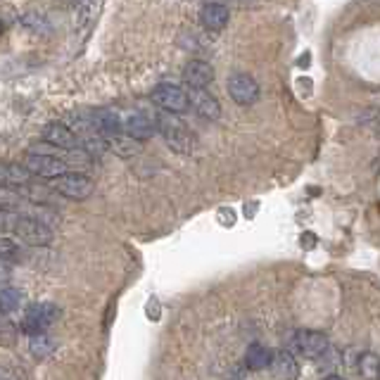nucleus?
Here are the masks:
<instances>
[{
	"mask_svg": "<svg viewBox=\"0 0 380 380\" xmlns=\"http://www.w3.org/2000/svg\"><path fill=\"white\" fill-rule=\"evenodd\" d=\"M378 371H380V359L376 354H371V352L361 354V359H359V373H361V378L378 380Z\"/></svg>",
	"mask_w": 380,
	"mask_h": 380,
	"instance_id": "4be33fe9",
	"label": "nucleus"
},
{
	"mask_svg": "<svg viewBox=\"0 0 380 380\" xmlns=\"http://www.w3.org/2000/svg\"><path fill=\"white\" fill-rule=\"evenodd\" d=\"M19 243L12 241V238H0V259L3 262H15L19 257Z\"/></svg>",
	"mask_w": 380,
	"mask_h": 380,
	"instance_id": "5701e85b",
	"label": "nucleus"
},
{
	"mask_svg": "<svg viewBox=\"0 0 380 380\" xmlns=\"http://www.w3.org/2000/svg\"><path fill=\"white\" fill-rule=\"evenodd\" d=\"M183 79H186L190 90H207L209 83L214 81V69L205 60H190L183 67Z\"/></svg>",
	"mask_w": 380,
	"mask_h": 380,
	"instance_id": "9d476101",
	"label": "nucleus"
},
{
	"mask_svg": "<svg viewBox=\"0 0 380 380\" xmlns=\"http://www.w3.org/2000/svg\"><path fill=\"white\" fill-rule=\"evenodd\" d=\"M271 373L278 380H297L300 378V364L287 349H278V352H273Z\"/></svg>",
	"mask_w": 380,
	"mask_h": 380,
	"instance_id": "ddd939ff",
	"label": "nucleus"
},
{
	"mask_svg": "<svg viewBox=\"0 0 380 380\" xmlns=\"http://www.w3.org/2000/svg\"><path fill=\"white\" fill-rule=\"evenodd\" d=\"M300 243H302V248H305V250H312L316 245V236L314 233H302Z\"/></svg>",
	"mask_w": 380,
	"mask_h": 380,
	"instance_id": "a878e982",
	"label": "nucleus"
},
{
	"mask_svg": "<svg viewBox=\"0 0 380 380\" xmlns=\"http://www.w3.org/2000/svg\"><path fill=\"white\" fill-rule=\"evenodd\" d=\"M15 335H17V330L10 321H0V342H3L5 347H12V344H15Z\"/></svg>",
	"mask_w": 380,
	"mask_h": 380,
	"instance_id": "b1692460",
	"label": "nucleus"
},
{
	"mask_svg": "<svg viewBox=\"0 0 380 380\" xmlns=\"http://www.w3.org/2000/svg\"><path fill=\"white\" fill-rule=\"evenodd\" d=\"M245 361L252 371H262L266 366H271L273 361V352L262 342H252L248 347V354H245Z\"/></svg>",
	"mask_w": 380,
	"mask_h": 380,
	"instance_id": "f3484780",
	"label": "nucleus"
},
{
	"mask_svg": "<svg viewBox=\"0 0 380 380\" xmlns=\"http://www.w3.org/2000/svg\"><path fill=\"white\" fill-rule=\"evenodd\" d=\"M90 119H93L97 133H100L105 140H112V138L122 136L124 122H122V117H119L115 110H97Z\"/></svg>",
	"mask_w": 380,
	"mask_h": 380,
	"instance_id": "f8f14e48",
	"label": "nucleus"
},
{
	"mask_svg": "<svg viewBox=\"0 0 380 380\" xmlns=\"http://www.w3.org/2000/svg\"><path fill=\"white\" fill-rule=\"evenodd\" d=\"M157 131L174 152L188 154L190 150H193V133H190L188 126L183 124L176 115H169V112L159 115L157 117Z\"/></svg>",
	"mask_w": 380,
	"mask_h": 380,
	"instance_id": "f03ea898",
	"label": "nucleus"
},
{
	"mask_svg": "<svg viewBox=\"0 0 380 380\" xmlns=\"http://www.w3.org/2000/svg\"><path fill=\"white\" fill-rule=\"evenodd\" d=\"M24 205H26V200L22 198L19 190L0 183V209H5V212H19V207H24Z\"/></svg>",
	"mask_w": 380,
	"mask_h": 380,
	"instance_id": "aec40b11",
	"label": "nucleus"
},
{
	"mask_svg": "<svg viewBox=\"0 0 380 380\" xmlns=\"http://www.w3.org/2000/svg\"><path fill=\"white\" fill-rule=\"evenodd\" d=\"M292 344L302 357L319 359L328 352L330 340H328V335L319 333V330H297L292 337Z\"/></svg>",
	"mask_w": 380,
	"mask_h": 380,
	"instance_id": "0eeeda50",
	"label": "nucleus"
},
{
	"mask_svg": "<svg viewBox=\"0 0 380 380\" xmlns=\"http://www.w3.org/2000/svg\"><path fill=\"white\" fill-rule=\"evenodd\" d=\"M323 380H347V378H342V376H335V373H333V376H326Z\"/></svg>",
	"mask_w": 380,
	"mask_h": 380,
	"instance_id": "bb28decb",
	"label": "nucleus"
},
{
	"mask_svg": "<svg viewBox=\"0 0 380 380\" xmlns=\"http://www.w3.org/2000/svg\"><path fill=\"white\" fill-rule=\"evenodd\" d=\"M24 169L31 176L38 179H60V176L69 174V164L62 157H53V154H36V152H26L24 157Z\"/></svg>",
	"mask_w": 380,
	"mask_h": 380,
	"instance_id": "20e7f679",
	"label": "nucleus"
},
{
	"mask_svg": "<svg viewBox=\"0 0 380 380\" xmlns=\"http://www.w3.org/2000/svg\"><path fill=\"white\" fill-rule=\"evenodd\" d=\"M190 105L195 107L198 115L205 119H219L221 115V105L214 95H209L207 90H190Z\"/></svg>",
	"mask_w": 380,
	"mask_h": 380,
	"instance_id": "dca6fc26",
	"label": "nucleus"
},
{
	"mask_svg": "<svg viewBox=\"0 0 380 380\" xmlns=\"http://www.w3.org/2000/svg\"><path fill=\"white\" fill-rule=\"evenodd\" d=\"M228 95L233 97V102L248 107V105L257 102L259 83L248 74H236V76H231V79H228Z\"/></svg>",
	"mask_w": 380,
	"mask_h": 380,
	"instance_id": "1a4fd4ad",
	"label": "nucleus"
},
{
	"mask_svg": "<svg viewBox=\"0 0 380 380\" xmlns=\"http://www.w3.org/2000/svg\"><path fill=\"white\" fill-rule=\"evenodd\" d=\"M0 33H3V22H0Z\"/></svg>",
	"mask_w": 380,
	"mask_h": 380,
	"instance_id": "cd10ccee",
	"label": "nucleus"
},
{
	"mask_svg": "<svg viewBox=\"0 0 380 380\" xmlns=\"http://www.w3.org/2000/svg\"><path fill=\"white\" fill-rule=\"evenodd\" d=\"M8 380H10V378H8Z\"/></svg>",
	"mask_w": 380,
	"mask_h": 380,
	"instance_id": "c756f323",
	"label": "nucleus"
},
{
	"mask_svg": "<svg viewBox=\"0 0 380 380\" xmlns=\"http://www.w3.org/2000/svg\"><path fill=\"white\" fill-rule=\"evenodd\" d=\"M43 143L58 147L62 152H72V150H81V143L76 138V133L69 129L65 122H51L43 129Z\"/></svg>",
	"mask_w": 380,
	"mask_h": 380,
	"instance_id": "6e6552de",
	"label": "nucleus"
},
{
	"mask_svg": "<svg viewBox=\"0 0 380 380\" xmlns=\"http://www.w3.org/2000/svg\"><path fill=\"white\" fill-rule=\"evenodd\" d=\"M228 17H231L228 8L219 3H207V5H202V10H200V22L209 31H221L223 26L228 24Z\"/></svg>",
	"mask_w": 380,
	"mask_h": 380,
	"instance_id": "2eb2a0df",
	"label": "nucleus"
},
{
	"mask_svg": "<svg viewBox=\"0 0 380 380\" xmlns=\"http://www.w3.org/2000/svg\"><path fill=\"white\" fill-rule=\"evenodd\" d=\"M93 181L88 179V176L83 174H76V171H69L65 176H60V179L53 181V190L58 195L67 200H88L90 195H93Z\"/></svg>",
	"mask_w": 380,
	"mask_h": 380,
	"instance_id": "39448f33",
	"label": "nucleus"
},
{
	"mask_svg": "<svg viewBox=\"0 0 380 380\" xmlns=\"http://www.w3.org/2000/svg\"><path fill=\"white\" fill-rule=\"evenodd\" d=\"M10 278H12V266H10V262H3V259H0V285H8Z\"/></svg>",
	"mask_w": 380,
	"mask_h": 380,
	"instance_id": "393cba45",
	"label": "nucleus"
},
{
	"mask_svg": "<svg viewBox=\"0 0 380 380\" xmlns=\"http://www.w3.org/2000/svg\"><path fill=\"white\" fill-rule=\"evenodd\" d=\"M0 231L3 233H15L24 243L36 245V248H43V245L53 241V231L46 221L33 219V216L22 212H5V209H0Z\"/></svg>",
	"mask_w": 380,
	"mask_h": 380,
	"instance_id": "f257e3e1",
	"label": "nucleus"
},
{
	"mask_svg": "<svg viewBox=\"0 0 380 380\" xmlns=\"http://www.w3.org/2000/svg\"><path fill=\"white\" fill-rule=\"evenodd\" d=\"M154 131H157V124L152 122L150 117L143 115V112H133V115L126 117L124 122V133L133 140H147L154 136Z\"/></svg>",
	"mask_w": 380,
	"mask_h": 380,
	"instance_id": "9b49d317",
	"label": "nucleus"
},
{
	"mask_svg": "<svg viewBox=\"0 0 380 380\" xmlns=\"http://www.w3.org/2000/svg\"><path fill=\"white\" fill-rule=\"evenodd\" d=\"M29 349H31V354L36 357V359H46V357H51V354H53L55 342H53V337H51V335L43 333V335L31 337Z\"/></svg>",
	"mask_w": 380,
	"mask_h": 380,
	"instance_id": "412c9836",
	"label": "nucleus"
},
{
	"mask_svg": "<svg viewBox=\"0 0 380 380\" xmlns=\"http://www.w3.org/2000/svg\"><path fill=\"white\" fill-rule=\"evenodd\" d=\"M107 147H110V150L115 152V154H119V157H136V154L140 152V143H138V140L129 138L126 133H122V136L107 140Z\"/></svg>",
	"mask_w": 380,
	"mask_h": 380,
	"instance_id": "6ab92c4d",
	"label": "nucleus"
},
{
	"mask_svg": "<svg viewBox=\"0 0 380 380\" xmlns=\"http://www.w3.org/2000/svg\"><path fill=\"white\" fill-rule=\"evenodd\" d=\"M152 100L169 115H183L190 107V95L176 83H159L152 90Z\"/></svg>",
	"mask_w": 380,
	"mask_h": 380,
	"instance_id": "423d86ee",
	"label": "nucleus"
},
{
	"mask_svg": "<svg viewBox=\"0 0 380 380\" xmlns=\"http://www.w3.org/2000/svg\"><path fill=\"white\" fill-rule=\"evenodd\" d=\"M0 183H3V186L15 188V190H22L26 186H31V174L26 171L24 164L3 162V164H0Z\"/></svg>",
	"mask_w": 380,
	"mask_h": 380,
	"instance_id": "4468645a",
	"label": "nucleus"
},
{
	"mask_svg": "<svg viewBox=\"0 0 380 380\" xmlns=\"http://www.w3.org/2000/svg\"><path fill=\"white\" fill-rule=\"evenodd\" d=\"M60 319V309L53 302H41V305H31L26 307L24 319H22V330L29 337L43 335L48 328L53 326L55 321Z\"/></svg>",
	"mask_w": 380,
	"mask_h": 380,
	"instance_id": "7ed1b4c3",
	"label": "nucleus"
},
{
	"mask_svg": "<svg viewBox=\"0 0 380 380\" xmlns=\"http://www.w3.org/2000/svg\"><path fill=\"white\" fill-rule=\"evenodd\" d=\"M24 307V292L17 287H0V312L15 314Z\"/></svg>",
	"mask_w": 380,
	"mask_h": 380,
	"instance_id": "a211bd4d",
	"label": "nucleus"
},
{
	"mask_svg": "<svg viewBox=\"0 0 380 380\" xmlns=\"http://www.w3.org/2000/svg\"><path fill=\"white\" fill-rule=\"evenodd\" d=\"M378 380H380V371H378Z\"/></svg>",
	"mask_w": 380,
	"mask_h": 380,
	"instance_id": "c85d7f7f",
	"label": "nucleus"
}]
</instances>
